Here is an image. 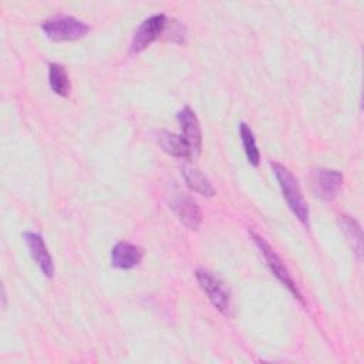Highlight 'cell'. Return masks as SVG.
<instances>
[{"instance_id": "cell-15", "label": "cell", "mask_w": 364, "mask_h": 364, "mask_svg": "<svg viewBox=\"0 0 364 364\" xmlns=\"http://www.w3.org/2000/svg\"><path fill=\"white\" fill-rule=\"evenodd\" d=\"M341 226H343V230H344L347 239L351 242L353 250L357 252V255L360 256V252H361V229H360L358 223L354 219H351L350 216L343 215Z\"/></svg>"}, {"instance_id": "cell-3", "label": "cell", "mask_w": 364, "mask_h": 364, "mask_svg": "<svg viewBox=\"0 0 364 364\" xmlns=\"http://www.w3.org/2000/svg\"><path fill=\"white\" fill-rule=\"evenodd\" d=\"M41 30L53 41L77 40L90 31V26L73 16L61 14L41 23Z\"/></svg>"}, {"instance_id": "cell-10", "label": "cell", "mask_w": 364, "mask_h": 364, "mask_svg": "<svg viewBox=\"0 0 364 364\" xmlns=\"http://www.w3.org/2000/svg\"><path fill=\"white\" fill-rule=\"evenodd\" d=\"M142 256H144L142 247L134 243L121 240L115 243L114 247L111 249V264L117 269L128 270L135 267L141 262Z\"/></svg>"}, {"instance_id": "cell-2", "label": "cell", "mask_w": 364, "mask_h": 364, "mask_svg": "<svg viewBox=\"0 0 364 364\" xmlns=\"http://www.w3.org/2000/svg\"><path fill=\"white\" fill-rule=\"evenodd\" d=\"M249 233H250V236H252L255 245H256V246L259 247V250L262 252V255H263V257H264V260H266V263H267L270 272L277 277V280H279L283 286L287 287V290H289L301 304H304L303 296H301V293L299 291V289H297V286H296V282L293 280V277H291L289 269L284 266V263H283V260L280 259V256L273 250V247L264 240L263 236H260L259 233H256L253 229H250Z\"/></svg>"}, {"instance_id": "cell-7", "label": "cell", "mask_w": 364, "mask_h": 364, "mask_svg": "<svg viewBox=\"0 0 364 364\" xmlns=\"http://www.w3.org/2000/svg\"><path fill=\"white\" fill-rule=\"evenodd\" d=\"M171 208L175 210L181 222L189 229H198L200 225V210L196 202L186 193L175 191L171 196Z\"/></svg>"}, {"instance_id": "cell-9", "label": "cell", "mask_w": 364, "mask_h": 364, "mask_svg": "<svg viewBox=\"0 0 364 364\" xmlns=\"http://www.w3.org/2000/svg\"><path fill=\"white\" fill-rule=\"evenodd\" d=\"M24 240H26V245L30 250L31 257L34 259V262L37 263V266L40 267L43 274L47 276V277H53L54 263H53V259L48 253V249L44 243L41 235H38L36 232H26L24 233Z\"/></svg>"}, {"instance_id": "cell-6", "label": "cell", "mask_w": 364, "mask_h": 364, "mask_svg": "<svg viewBox=\"0 0 364 364\" xmlns=\"http://www.w3.org/2000/svg\"><path fill=\"white\" fill-rule=\"evenodd\" d=\"M343 173L334 169L317 168L313 172V189L323 200H333L341 188Z\"/></svg>"}, {"instance_id": "cell-12", "label": "cell", "mask_w": 364, "mask_h": 364, "mask_svg": "<svg viewBox=\"0 0 364 364\" xmlns=\"http://www.w3.org/2000/svg\"><path fill=\"white\" fill-rule=\"evenodd\" d=\"M182 175H183V179H185L186 185L192 191H195L200 195H205V196H213L215 195V188L212 186L210 181L196 166L183 165L182 166Z\"/></svg>"}, {"instance_id": "cell-1", "label": "cell", "mask_w": 364, "mask_h": 364, "mask_svg": "<svg viewBox=\"0 0 364 364\" xmlns=\"http://www.w3.org/2000/svg\"><path fill=\"white\" fill-rule=\"evenodd\" d=\"M272 168L289 208L303 225H309V206L301 195V191L299 188L296 178L291 175V172L286 166L274 162L272 164Z\"/></svg>"}, {"instance_id": "cell-13", "label": "cell", "mask_w": 364, "mask_h": 364, "mask_svg": "<svg viewBox=\"0 0 364 364\" xmlns=\"http://www.w3.org/2000/svg\"><path fill=\"white\" fill-rule=\"evenodd\" d=\"M48 81L51 90L65 97L70 92V80L65 71V67L58 63H50V70H48Z\"/></svg>"}, {"instance_id": "cell-11", "label": "cell", "mask_w": 364, "mask_h": 364, "mask_svg": "<svg viewBox=\"0 0 364 364\" xmlns=\"http://www.w3.org/2000/svg\"><path fill=\"white\" fill-rule=\"evenodd\" d=\"M158 144L165 152H168L172 156H178V158L192 156L191 146L182 135H178L169 131H161L158 134Z\"/></svg>"}, {"instance_id": "cell-14", "label": "cell", "mask_w": 364, "mask_h": 364, "mask_svg": "<svg viewBox=\"0 0 364 364\" xmlns=\"http://www.w3.org/2000/svg\"><path fill=\"white\" fill-rule=\"evenodd\" d=\"M239 132H240V139L243 144V149L245 154L247 156V161L250 165L257 166L260 162V154L255 141V135L252 132V129L249 128V125L246 122H240L239 125Z\"/></svg>"}, {"instance_id": "cell-4", "label": "cell", "mask_w": 364, "mask_h": 364, "mask_svg": "<svg viewBox=\"0 0 364 364\" xmlns=\"http://www.w3.org/2000/svg\"><path fill=\"white\" fill-rule=\"evenodd\" d=\"M195 276L200 289L206 293L208 299L219 310V313H222L226 317H232L233 307H232L230 294L226 290L225 284L220 282V279L215 276L210 270L203 267L196 269Z\"/></svg>"}, {"instance_id": "cell-5", "label": "cell", "mask_w": 364, "mask_h": 364, "mask_svg": "<svg viewBox=\"0 0 364 364\" xmlns=\"http://www.w3.org/2000/svg\"><path fill=\"white\" fill-rule=\"evenodd\" d=\"M168 24L166 16L164 13L154 14L145 18L135 30L132 40H131V53H141L149 44H152L165 30Z\"/></svg>"}, {"instance_id": "cell-8", "label": "cell", "mask_w": 364, "mask_h": 364, "mask_svg": "<svg viewBox=\"0 0 364 364\" xmlns=\"http://www.w3.org/2000/svg\"><path fill=\"white\" fill-rule=\"evenodd\" d=\"M178 121L181 125L182 136L189 144L192 154H199L202 148V131L195 112L188 105H185L178 112Z\"/></svg>"}]
</instances>
